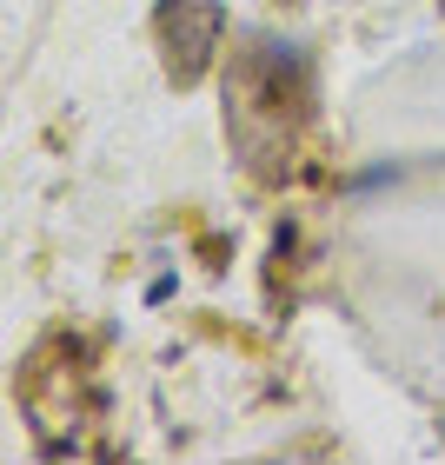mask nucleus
Returning <instances> with one entry per match:
<instances>
[{"mask_svg":"<svg viewBox=\"0 0 445 465\" xmlns=\"http://www.w3.org/2000/svg\"><path fill=\"white\" fill-rule=\"evenodd\" d=\"M300 114H306V60L292 47L260 40V47L240 60V80H232V134H246L252 120H272V134L286 146Z\"/></svg>","mask_w":445,"mask_h":465,"instance_id":"obj_1","label":"nucleus"},{"mask_svg":"<svg viewBox=\"0 0 445 465\" xmlns=\"http://www.w3.org/2000/svg\"><path fill=\"white\" fill-rule=\"evenodd\" d=\"M153 40H160V67L186 94L213 74L220 40H226V7L220 0H160L153 7Z\"/></svg>","mask_w":445,"mask_h":465,"instance_id":"obj_2","label":"nucleus"}]
</instances>
